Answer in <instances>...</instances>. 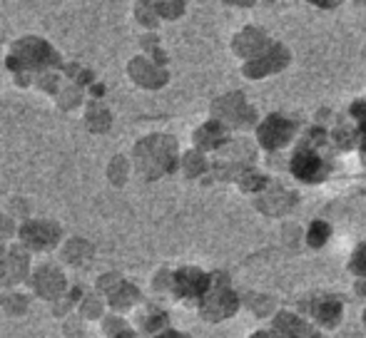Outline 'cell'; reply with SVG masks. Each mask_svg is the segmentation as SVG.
<instances>
[{"label":"cell","instance_id":"obj_1","mask_svg":"<svg viewBox=\"0 0 366 338\" xmlns=\"http://www.w3.org/2000/svg\"><path fill=\"white\" fill-rule=\"evenodd\" d=\"M53 65H58V53L43 38H20L13 43L8 67L18 75H33V72H45Z\"/></svg>","mask_w":366,"mask_h":338},{"label":"cell","instance_id":"obj_2","mask_svg":"<svg viewBox=\"0 0 366 338\" xmlns=\"http://www.w3.org/2000/svg\"><path fill=\"white\" fill-rule=\"evenodd\" d=\"M18 236L27 251H48L60 241V227L48 219H27L18 229Z\"/></svg>","mask_w":366,"mask_h":338},{"label":"cell","instance_id":"obj_3","mask_svg":"<svg viewBox=\"0 0 366 338\" xmlns=\"http://www.w3.org/2000/svg\"><path fill=\"white\" fill-rule=\"evenodd\" d=\"M33 291L40 299H58L65 291V273L53 264H43L33 271Z\"/></svg>","mask_w":366,"mask_h":338},{"label":"cell","instance_id":"obj_4","mask_svg":"<svg viewBox=\"0 0 366 338\" xmlns=\"http://www.w3.org/2000/svg\"><path fill=\"white\" fill-rule=\"evenodd\" d=\"M25 273H30V259H27L25 249H11L6 259V273H3V281L8 284H15L20 278H25Z\"/></svg>","mask_w":366,"mask_h":338},{"label":"cell","instance_id":"obj_5","mask_svg":"<svg viewBox=\"0 0 366 338\" xmlns=\"http://www.w3.org/2000/svg\"><path fill=\"white\" fill-rule=\"evenodd\" d=\"M93 244L85 239H70L63 249V259L72 266H82V264H88L93 259Z\"/></svg>","mask_w":366,"mask_h":338},{"label":"cell","instance_id":"obj_6","mask_svg":"<svg viewBox=\"0 0 366 338\" xmlns=\"http://www.w3.org/2000/svg\"><path fill=\"white\" fill-rule=\"evenodd\" d=\"M85 125H88V130L95 132V135H103L110 127V112L103 104H90L88 115H85Z\"/></svg>","mask_w":366,"mask_h":338},{"label":"cell","instance_id":"obj_7","mask_svg":"<svg viewBox=\"0 0 366 338\" xmlns=\"http://www.w3.org/2000/svg\"><path fill=\"white\" fill-rule=\"evenodd\" d=\"M25 306H27V301L22 299L20 294H11V296H8V299H6V309H8V311H11V313H20V311H25Z\"/></svg>","mask_w":366,"mask_h":338},{"label":"cell","instance_id":"obj_8","mask_svg":"<svg viewBox=\"0 0 366 338\" xmlns=\"http://www.w3.org/2000/svg\"><path fill=\"white\" fill-rule=\"evenodd\" d=\"M100 311H103V304H100L98 299H88L85 301V306H82V313L88 318H98Z\"/></svg>","mask_w":366,"mask_h":338},{"label":"cell","instance_id":"obj_9","mask_svg":"<svg viewBox=\"0 0 366 338\" xmlns=\"http://www.w3.org/2000/svg\"><path fill=\"white\" fill-rule=\"evenodd\" d=\"M117 338H130V333L125 331V333H120V336H117Z\"/></svg>","mask_w":366,"mask_h":338}]
</instances>
